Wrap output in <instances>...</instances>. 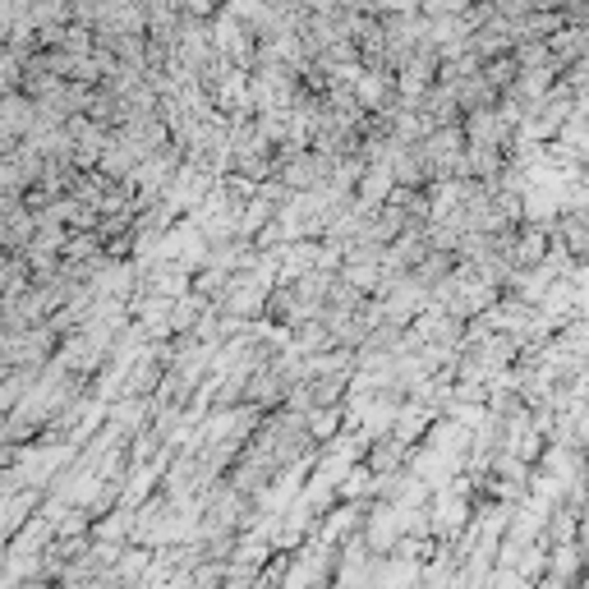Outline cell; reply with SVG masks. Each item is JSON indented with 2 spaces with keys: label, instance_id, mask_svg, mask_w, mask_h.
Returning a JSON list of instances; mask_svg holds the SVG:
<instances>
[{
  "label": "cell",
  "instance_id": "6da1fadb",
  "mask_svg": "<svg viewBox=\"0 0 589 589\" xmlns=\"http://www.w3.org/2000/svg\"><path fill=\"white\" fill-rule=\"evenodd\" d=\"M549 226H530L526 235H520L516 239V263L520 268H539L543 263V258H549Z\"/></svg>",
  "mask_w": 589,
  "mask_h": 589
},
{
  "label": "cell",
  "instance_id": "7a4b0ae2",
  "mask_svg": "<svg viewBox=\"0 0 589 589\" xmlns=\"http://www.w3.org/2000/svg\"><path fill=\"white\" fill-rule=\"evenodd\" d=\"M557 235H562V249L572 258H589V222H585V212L580 216H562Z\"/></svg>",
  "mask_w": 589,
  "mask_h": 589
}]
</instances>
